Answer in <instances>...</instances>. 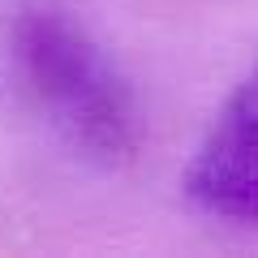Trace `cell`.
Here are the masks:
<instances>
[{
    "mask_svg": "<svg viewBox=\"0 0 258 258\" xmlns=\"http://www.w3.org/2000/svg\"><path fill=\"white\" fill-rule=\"evenodd\" d=\"M9 60L52 134L91 164L116 168L138 151V108L125 74L82 22L26 5L9 22Z\"/></svg>",
    "mask_w": 258,
    "mask_h": 258,
    "instance_id": "1",
    "label": "cell"
},
{
    "mask_svg": "<svg viewBox=\"0 0 258 258\" xmlns=\"http://www.w3.org/2000/svg\"><path fill=\"white\" fill-rule=\"evenodd\" d=\"M185 198L215 220L258 224V69L237 82L194 147Z\"/></svg>",
    "mask_w": 258,
    "mask_h": 258,
    "instance_id": "2",
    "label": "cell"
}]
</instances>
